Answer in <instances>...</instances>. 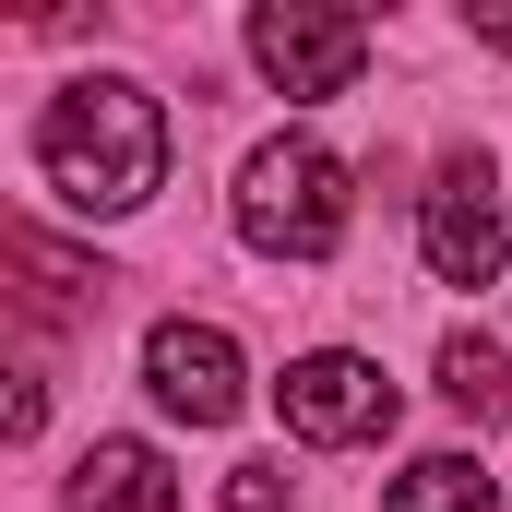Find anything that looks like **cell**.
<instances>
[{
	"label": "cell",
	"mask_w": 512,
	"mask_h": 512,
	"mask_svg": "<svg viewBox=\"0 0 512 512\" xmlns=\"http://www.w3.org/2000/svg\"><path fill=\"white\" fill-rule=\"evenodd\" d=\"M36 167H48V191L72 215H131L167 179V108L131 72H84V84H60L36 108Z\"/></svg>",
	"instance_id": "1"
},
{
	"label": "cell",
	"mask_w": 512,
	"mask_h": 512,
	"mask_svg": "<svg viewBox=\"0 0 512 512\" xmlns=\"http://www.w3.org/2000/svg\"><path fill=\"white\" fill-rule=\"evenodd\" d=\"M239 239H251L262 262H322L346 239V167H334L310 131L262 143L251 167H239Z\"/></svg>",
	"instance_id": "2"
},
{
	"label": "cell",
	"mask_w": 512,
	"mask_h": 512,
	"mask_svg": "<svg viewBox=\"0 0 512 512\" xmlns=\"http://www.w3.org/2000/svg\"><path fill=\"white\" fill-rule=\"evenodd\" d=\"M501 167L465 143V155H441V179H429V203H417V251H429V274L441 286H501Z\"/></svg>",
	"instance_id": "3"
},
{
	"label": "cell",
	"mask_w": 512,
	"mask_h": 512,
	"mask_svg": "<svg viewBox=\"0 0 512 512\" xmlns=\"http://www.w3.org/2000/svg\"><path fill=\"white\" fill-rule=\"evenodd\" d=\"M251 60H262V84H274V96L322 108V96H346V84H358L370 24H358V12H322V0H274V12H251Z\"/></svg>",
	"instance_id": "4"
},
{
	"label": "cell",
	"mask_w": 512,
	"mask_h": 512,
	"mask_svg": "<svg viewBox=\"0 0 512 512\" xmlns=\"http://www.w3.org/2000/svg\"><path fill=\"white\" fill-rule=\"evenodd\" d=\"M143 393H155L167 417H191V429H227V417L251 405L239 334H215V322H155V334H143Z\"/></svg>",
	"instance_id": "5"
},
{
	"label": "cell",
	"mask_w": 512,
	"mask_h": 512,
	"mask_svg": "<svg viewBox=\"0 0 512 512\" xmlns=\"http://www.w3.org/2000/svg\"><path fill=\"white\" fill-rule=\"evenodd\" d=\"M274 405H286L298 441H382V429H393V382L358 358V346H310V358H286Z\"/></svg>",
	"instance_id": "6"
},
{
	"label": "cell",
	"mask_w": 512,
	"mask_h": 512,
	"mask_svg": "<svg viewBox=\"0 0 512 512\" xmlns=\"http://www.w3.org/2000/svg\"><path fill=\"white\" fill-rule=\"evenodd\" d=\"M60 512H179V477H167L155 441H96V453L72 465Z\"/></svg>",
	"instance_id": "7"
},
{
	"label": "cell",
	"mask_w": 512,
	"mask_h": 512,
	"mask_svg": "<svg viewBox=\"0 0 512 512\" xmlns=\"http://www.w3.org/2000/svg\"><path fill=\"white\" fill-rule=\"evenodd\" d=\"M441 393H453V417L512 429V358L489 346V334H453V346H441Z\"/></svg>",
	"instance_id": "8"
},
{
	"label": "cell",
	"mask_w": 512,
	"mask_h": 512,
	"mask_svg": "<svg viewBox=\"0 0 512 512\" xmlns=\"http://www.w3.org/2000/svg\"><path fill=\"white\" fill-rule=\"evenodd\" d=\"M382 512H489V477H477V453H417L382 489Z\"/></svg>",
	"instance_id": "9"
},
{
	"label": "cell",
	"mask_w": 512,
	"mask_h": 512,
	"mask_svg": "<svg viewBox=\"0 0 512 512\" xmlns=\"http://www.w3.org/2000/svg\"><path fill=\"white\" fill-rule=\"evenodd\" d=\"M227 512H286V465H227Z\"/></svg>",
	"instance_id": "10"
}]
</instances>
